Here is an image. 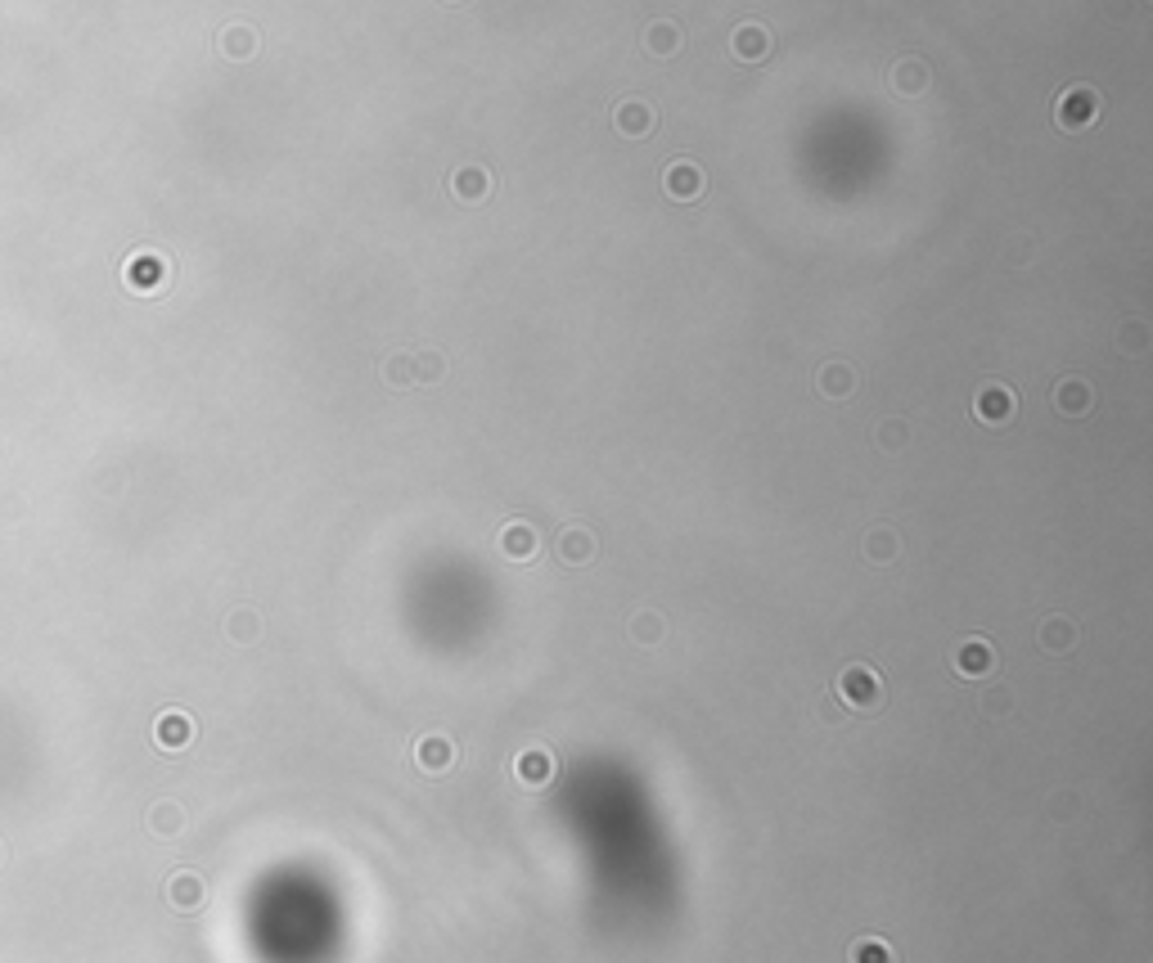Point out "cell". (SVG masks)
Listing matches in <instances>:
<instances>
[{
  "instance_id": "f546056e",
  "label": "cell",
  "mask_w": 1153,
  "mask_h": 963,
  "mask_svg": "<svg viewBox=\"0 0 1153 963\" xmlns=\"http://www.w3.org/2000/svg\"><path fill=\"white\" fill-rule=\"evenodd\" d=\"M978 707H982V716H987V720H1005L1009 711H1014V693H1009V684H996V689L982 693Z\"/></svg>"
},
{
  "instance_id": "277c9868",
  "label": "cell",
  "mask_w": 1153,
  "mask_h": 963,
  "mask_svg": "<svg viewBox=\"0 0 1153 963\" xmlns=\"http://www.w3.org/2000/svg\"><path fill=\"white\" fill-rule=\"evenodd\" d=\"M1014 414H1018L1014 387H1005V383H982L978 387V396H973V419L991 423V428H1005V423H1014Z\"/></svg>"
},
{
  "instance_id": "4dcf8cb0",
  "label": "cell",
  "mask_w": 1153,
  "mask_h": 963,
  "mask_svg": "<svg viewBox=\"0 0 1153 963\" xmlns=\"http://www.w3.org/2000/svg\"><path fill=\"white\" fill-rule=\"evenodd\" d=\"M874 441H879V450H888V455H892V450H901L910 441V428L901 419H883L879 432H874Z\"/></svg>"
},
{
  "instance_id": "5bb4252c",
  "label": "cell",
  "mask_w": 1153,
  "mask_h": 963,
  "mask_svg": "<svg viewBox=\"0 0 1153 963\" xmlns=\"http://www.w3.org/2000/svg\"><path fill=\"white\" fill-rule=\"evenodd\" d=\"M451 194L460 198V203H469V207L487 203V198H491V171L478 167V162H464V167H455V171H451Z\"/></svg>"
},
{
  "instance_id": "4fadbf2b",
  "label": "cell",
  "mask_w": 1153,
  "mask_h": 963,
  "mask_svg": "<svg viewBox=\"0 0 1153 963\" xmlns=\"http://www.w3.org/2000/svg\"><path fill=\"white\" fill-rule=\"evenodd\" d=\"M154 743L163 747V752H185V747L194 743V716L190 711H163V716L154 720Z\"/></svg>"
},
{
  "instance_id": "2e32d148",
  "label": "cell",
  "mask_w": 1153,
  "mask_h": 963,
  "mask_svg": "<svg viewBox=\"0 0 1153 963\" xmlns=\"http://www.w3.org/2000/svg\"><path fill=\"white\" fill-rule=\"evenodd\" d=\"M730 50H735L739 63H762L771 54V32L762 23H739L735 36H730Z\"/></svg>"
},
{
  "instance_id": "cb8c5ba5",
  "label": "cell",
  "mask_w": 1153,
  "mask_h": 963,
  "mask_svg": "<svg viewBox=\"0 0 1153 963\" xmlns=\"http://www.w3.org/2000/svg\"><path fill=\"white\" fill-rule=\"evenodd\" d=\"M226 635H230V644H257L262 639V612L257 608H235L226 617Z\"/></svg>"
},
{
  "instance_id": "ffe728a7",
  "label": "cell",
  "mask_w": 1153,
  "mask_h": 963,
  "mask_svg": "<svg viewBox=\"0 0 1153 963\" xmlns=\"http://www.w3.org/2000/svg\"><path fill=\"white\" fill-rule=\"evenodd\" d=\"M928 81H933V72H928L924 59H901L897 68H892V90H897V95H906V99L924 95Z\"/></svg>"
},
{
  "instance_id": "8fae6325",
  "label": "cell",
  "mask_w": 1153,
  "mask_h": 963,
  "mask_svg": "<svg viewBox=\"0 0 1153 963\" xmlns=\"http://www.w3.org/2000/svg\"><path fill=\"white\" fill-rule=\"evenodd\" d=\"M1077 639H1081V626L1072 617H1063V612H1050V617L1036 626V644L1045 648V653H1054V657H1063V653H1072L1077 648Z\"/></svg>"
},
{
  "instance_id": "9c48e42d",
  "label": "cell",
  "mask_w": 1153,
  "mask_h": 963,
  "mask_svg": "<svg viewBox=\"0 0 1153 963\" xmlns=\"http://www.w3.org/2000/svg\"><path fill=\"white\" fill-rule=\"evenodd\" d=\"M554 770H559V761H554L550 747H523V752L514 756V779L523 783V788H550Z\"/></svg>"
},
{
  "instance_id": "3957f363",
  "label": "cell",
  "mask_w": 1153,
  "mask_h": 963,
  "mask_svg": "<svg viewBox=\"0 0 1153 963\" xmlns=\"http://www.w3.org/2000/svg\"><path fill=\"white\" fill-rule=\"evenodd\" d=\"M663 189H667V198H676V203H699L703 189H708V176H703V167L694 158L676 153V158L663 167Z\"/></svg>"
},
{
  "instance_id": "d6986e66",
  "label": "cell",
  "mask_w": 1153,
  "mask_h": 963,
  "mask_svg": "<svg viewBox=\"0 0 1153 963\" xmlns=\"http://www.w3.org/2000/svg\"><path fill=\"white\" fill-rule=\"evenodd\" d=\"M645 50L654 54V59H672L676 50H681V41H685V32H681V23H672V18H654V23L645 27Z\"/></svg>"
},
{
  "instance_id": "7402d4cb",
  "label": "cell",
  "mask_w": 1153,
  "mask_h": 963,
  "mask_svg": "<svg viewBox=\"0 0 1153 963\" xmlns=\"http://www.w3.org/2000/svg\"><path fill=\"white\" fill-rule=\"evenodd\" d=\"M181 828H185V806H181V801L163 797V801H154V806H149V833H158V837H181Z\"/></svg>"
},
{
  "instance_id": "6da1fadb",
  "label": "cell",
  "mask_w": 1153,
  "mask_h": 963,
  "mask_svg": "<svg viewBox=\"0 0 1153 963\" xmlns=\"http://www.w3.org/2000/svg\"><path fill=\"white\" fill-rule=\"evenodd\" d=\"M834 698L843 702V711H865V716H874V711L883 707V698H888V689H883V675L874 671L870 662H852L838 671Z\"/></svg>"
},
{
  "instance_id": "d6a6232c",
  "label": "cell",
  "mask_w": 1153,
  "mask_h": 963,
  "mask_svg": "<svg viewBox=\"0 0 1153 963\" xmlns=\"http://www.w3.org/2000/svg\"><path fill=\"white\" fill-rule=\"evenodd\" d=\"M0 860H5V846H0Z\"/></svg>"
},
{
  "instance_id": "8992f818",
  "label": "cell",
  "mask_w": 1153,
  "mask_h": 963,
  "mask_svg": "<svg viewBox=\"0 0 1153 963\" xmlns=\"http://www.w3.org/2000/svg\"><path fill=\"white\" fill-rule=\"evenodd\" d=\"M951 666L960 680H987L991 671H996V648H991V639L982 635H969L960 648L951 653Z\"/></svg>"
},
{
  "instance_id": "1f68e13d",
  "label": "cell",
  "mask_w": 1153,
  "mask_h": 963,
  "mask_svg": "<svg viewBox=\"0 0 1153 963\" xmlns=\"http://www.w3.org/2000/svg\"><path fill=\"white\" fill-rule=\"evenodd\" d=\"M820 716H825L829 725H838V720H843V702H838V698H825V702H820Z\"/></svg>"
},
{
  "instance_id": "5b68a950",
  "label": "cell",
  "mask_w": 1153,
  "mask_h": 963,
  "mask_svg": "<svg viewBox=\"0 0 1153 963\" xmlns=\"http://www.w3.org/2000/svg\"><path fill=\"white\" fill-rule=\"evenodd\" d=\"M1050 405L1063 414V419H1086V414L1095 410V387H1090L1081 374H1063L1050 392Z\"/></svg>"
},
{
  "instance_id": "7c38bea8",
  "label": "cell",
  "mask_w": 1153,
  "mask_h": 963,
  "mask_svg": "<svg viewBox=\"0 0 1153 963\" xmlns=\"http://www.w3.org/2000/svg\"><path fill=\"white\" fill-rule=\"evenodd\" d=\"M455 738L451 734H424L415 743V765L424 774H446V770H455Z\"/></svg>"
},
{
  "instance_id": "7a4b0ae2",
  "label": "cell",
  "mask_w": 1153,
  "mask_h": 963,
  "mask_svg": "<svg viewBox=\"0 0 1153 963\" xmlns=\"http://www.w3.org/2000/svg\"><path fill=\"white\" fill-rule=\"evenodd\" d=\"M1054 122H1059V131H1068V135L1090 131V126L1099 122V90L1095 86H1068L1059 95V104H1054Z\"/></svg>"
},
{
  "instance_id": "ba28073f",
  "label": "cell",
  "mask_w": 1153,
  "mask_h": 963,
  "mask_svg": "<svg viewBox=\"0 0 1153 963\" xmlns=\"http://www.w3.org/2000/svg\"><path fill=\"white\" fill-rule=\"evenodd\" d=\"M163 896L176 914H194V909H203V900H208V882H203V873H194V869H176L172 878H167Z\"/></svg>"
},
{
  "instance_id": "f1b7e54d",
  "label": "cell",
  "mask_w": 1153,
  "mask_h": 963,
  "mask_svg": "<svg viewBox=\"0 0 1153 963\" xmlns=\"http://www.w3.org/2000/svg\"><path fill=\"white\" fill-rule=\"evenodd\" d=\"M410 360H415V383H442L446 374L442 351H410Z\"/></svg>"
},
{
  "instance_id": "603a6c76",
  "label": "cell",
  "mask_w": 1153,
  "mask_h": 963,
  "mask_svg": "<svg viewBox=\"0 0 1153 963\" xmlns=\"http://www.w3.org/2000/svg\"><path fill=\"white\" fill-rule=\"evenodd\" d=\"M631 639H636L640 648H658L667 639V617L654 608H640L636 617H631Z\"/></svg>"
},
{
  "instance_id": "d4e9b609",
  "label": "cell",
  "mask_w": 1153,
  "mask_h": 963,
  "mask_svg": "<svg viewBox=\"0 0 1153 963\" xmlns=\"http://www.w3.org/2000/svg\"><path fill=\"white\" fill-rule=\"evenodd\" d=\"M847 963H901L897 959V950H892L883 936H856L852 941V950H847Z\"/></svg>"
},
{
  "instance_id": "9a60e30c",
  "label": "cell",
  "mask_w": 1153,
  "mask_h": 963,
  "mask_svg": "<svg viewBox=\"0 0 1153 963\" xmlns=\"http://www.w3.org/2000/svg\"><path fill=\"white\" fill-rule=\"evenodd\" d=\"M554 554H559L568 567H586V563H595V554H600V540H595L591 527H563Z\"/></svg>"
},
{
  "instance_id": "30bf717a",
  "label": "cell",
  "mask_w": 1153,
  "mask_h": 963,
  "mask_svg": "<svg viewBox=\"0 0 1153 963\" xmlns=\"http://www.w3.org/2000/svg\"><path fill=\"white\" fill-rule=\"evenodd\" d=\"M496 545H500V554L514 558V563H532V558L541 554V536H536V527H532V522H523V518L505 522Z\"/></svg>"
},
{
  "instance_id": "83f0119b",
  "label": "cell",
  "mask_w": 1153,
  "mask_h": 963,
  "mask_svg": "<svg viewBox=\"0 0 1153 963\" xmlns=\"http://www.w3.org/2000/svg\"><path fill=\"white\" fill-rule=\"evenodd\" d=\"M383 383H388V387H415V360H410V351H397V356L383 360Z\"/></svg>"
},
{
  "instance_id": "836d02e7",
  "label": "cell",
  "mask_w": 1153,
  "mask_h": 963,
  "mask_svg": "<svg viewBox=\"0 0 1153 963\" xmlns=\"http://www.w3.org/2000/svg\"><path fill=\"white\" fill-rule=\"evenodd\" d=\"M451 5H460V0H451Z\"/></svg>"
},
{
  "instance_id": "484cf974",
  "label": "cell",
  "mask_w": 1153,
  "mask_h": 963,
  "mask_svg": "<svg viewBox=\"0 0 1153 963\" xmlns=\"http://www.w3.org/2000/svg\"><path fill=\"white\" fill-rule=\"evenodd\" d=\"M217 45H221L226 59H253V54H257V32H253V27H244V23H235V27H226V32L217 36Z\"/></svg>"
},
{
  "instance_id": "ac0fdd59",
  "label": "cell",
  "mask_w": 1153,
  "mask_h": 963,
  "mask_svg": "<svg viewBox=\"0 0 1153 963\" xmlns=\"http://www.w3.org/2000/svg\"><path fill=\"white\" fill-rule=\"evenodd\" d=\"M861 554H865V563H874V567H892L901 558V536L892 527H870L861 540Z\"/></svg>"
},
{
  "instance_id": "44dd1931",
  "label": "cell",
  "mask_w": 1153,
  "mask_h": 963,
  "mask_svg": "<svg viewBox=\"0 0 1153 963\" xmlns=\"http://www.w3.org/2000/svg\"><path fill=\"white\" fill-rule=\"evenodd\" d=\"M158 279H167V257H158V252H136V257L127 261L131 288H154Z\"/></svg>"
},
{
  "instance_id": "e0dca14e",
  "label": "cell",
  "mask_w": 1153,
  "mask_h": 963,
  "mask_svg": "<svg viewBox=\"0 0 1153 963\" xmlns=\"http://www.w3.org/2000/svg\"><path fill=\"white\" fill-rule=\"evenodd\" d=\"M856 369L847 365V360H829V365H820V374H816V387H820V396H829V401H847V396L856 392Z\"/></svg>"
},
{
  "instance_id": "4316f807",
  "label": "cell",
  "mask_w": 1153,
  "mask_h": 963,
  "mask_svg": "<svg viewBox=\"0 0 1153 963\" xmlns=\"http://www.w3.org/2000/svg\"><path fill=\"white\" fill-rule=\"evenodd\" d=\"M1117 351H1126V356H1144L1149 351V324L1140 320V315H1131V320L1117 324Z\"/></svg>"
},
{
  "instance_id": "52a82bcc",
  "label": "cell",
  "mask_w": 1153,
  "mask_h": 963,
  "mask_svg": "<svg viewBox=\"0 0 1153 963\" xmlns=\"http://www.w3.org/2000/svg\"><path fill=\"white\" fill-rule=\"evenodd\" d=\"M658 126V113L649 99H618L613 104V131L627 135V140H645V135H654Z\"/></svg>"
}]
</instances>
